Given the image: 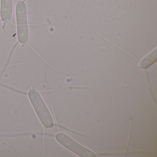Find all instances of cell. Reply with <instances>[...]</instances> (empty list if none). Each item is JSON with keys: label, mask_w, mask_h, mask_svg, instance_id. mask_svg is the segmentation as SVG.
I'll use <instances>...</instances> for the list:
<instances>
[{"label": "cell", "mask_w": 157, "mask_h": 157, "mask_svg": "<svg viewBox=\"0 0 157 157\" xmlns=\"http://www.w3.org/2000/svg\"><path fill=\"white\" fill-rule=\"evenodd\" d=\"M157 59L156 50L151 53L147 57L143 59L140 63V67L145 69L148 67L152 63H154Z\"/></svg>", "instance_id": "5b68a950"}, {"label": "cell", "mask_w": 157, "mask_h": 157, "mask_svg": "<svg viewBox=\"0 0 157 157\" xmlns=\"http://www.w3.org/2000/svg\"><path fill=\"white\" fill-rule=\"evenodd\" d=\"M16 30L18 43L24 46L29 39L28 11L27 5L24 1H19L15 8Z\"/></svg>", "instance_id": "6da1fadb"}, {"label": "cell", "mask_w": 157, "mask_h": 157, "mask_svg": "<svg viewBox=\"0 0 157 157\" xmlns=\"http://www.w3.org/2000/svg\"><path fill=\"white\" fill-rule=\"evenodd\" d=\"M13 10V0H0V20L3 29L11 20Z\"/></svg>", "instance_id": "277c9868"}, {"label": "cell", "mask_w": 157, "mask_h": 157, "mask_svg": "<svg viewBox=\"0 0 157 157\" xmlns=\"http://www.w3.org/2000/svg\"><path fill=\"white\" fill-rule=\"evenodd\" d=\"M57 141L66 148L81 157H95L96 155L90 150L84 147L64 133H58L56 136Z\"/></svg>", "instance_id": "3957f363"}, {"label": "cell", "mask_w": 157, "mask_h": 157, "mask_svg": "<svg viewBox=\"0 0 157 157\" xmlns=\"http://www.w3.org/2000/svg\"><path fill=\"white\" fill-rule=\"evenodd\" d=\"M28 96L43 125L46 128L52 127L54 121L52 116L38 92L35 89H32L28 93Z\"/></svg>", "instance_id": "7a4b0ae2"}]
</instances>
